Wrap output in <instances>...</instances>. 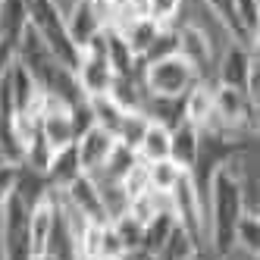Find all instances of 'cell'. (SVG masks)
Masks as SVG:
<instances>
[{
    "instance_id": "cell-1",
    "label": "cell",
    "mask_w": 260,
    "mask_h": 260,
    "mask_svg": "<svg viewBox=\"0 0 260 260\" xmlns=\"http://www.w3.org/2000/svg\"><path fill=\"white\" fill-rule=\"evenodd\" d=\"M241 157V154H238ZM238 157L229 160L226 166L210 176V188H207V251L219 260L235 251V226L241 213H245V191H241V179H238Z\"/></svg>"
},
{
    "instance_id": "cell-2",
    "label": "cell",
    "mask_w": 260,
    "mask_h": 260,
    "mask_svg": "<svg viewBox=\"0 0 260 260\" xmlns=\"http://www.w3.org/2000/svg\"><path fill=\"white\" fill-rule=\"evenodd\" d=\"M25 10H28V28L41 38V44L50 50V57L76 72L79 47L69 41L60 7L53 4V0H25Z\"/></svg>"
},
{
    "instance_id": "cell-3",
    "label": "cell",
    "mask_w": 260,
    "mask_h": 260,
    "mask_svg": "<svg viewBox=\"0 0 260 260\" xmlns=\"http://www.w3.org/2000/svg\"><path fill=\"white\" fill-rule=\"evenodd\" d=\"M138 79L144 85V94H154V98H185L201 82V76L179 53L157 63H144V66L138 63Z\"/></svg>"
},
{
    "instance_id": "cell-4",
    "label": "cell",
    "mask_w": 260,
    "mask_h": 260,
    "mask_svg": "<svg viewBox=\"0 0 260 260\" xmlns=\"http://www.w3.org/2000/svg\"><path fill=\"white\" fill-rule=\"evenodd\" d=\"M28 210L19 198L0 207V260H35L28 245Z\"/></svg>"
},
{
    "instance_id": "cell-5",
    "label": "cell",
    "mask_w": 260,
    "mask_h": 260,
    "mask_svg": "<svg viewBox=\"0 0 260 260\" xmlns=\"http://www.w3.org/2000/svg\"><path fill=\"white\" fill-rule=\"evenodd\" d=\"M176 53L198 72L201 82H213V69H216V53L219 50L213 47V41L198 25H191V22H179L176 25Z\"/></svg>"
},
{
    "instance_id": "cell-6",
    "label": "cell",
    "mask_w": 260,
    "mask_h": 260,
    "mask_svg": "<svg viewBox=\"0 0 260 260\" xmlns=\"http://www.w3.org/2000/svg\"><path fill=\"white\" fill-rule=\"evenodd\" d=\"M170 210L176 216V222L182 229H188L201 245L207 241V210H204V201L201 194L194 191V185L188 179V173H185L179 179V185L170 191Z\"/></svg>"
},
{
    "instance_id": "cell-7",
    "label": "cell",
    "mask_w": 260,
    "mask_h": 260,
    "mask_svg": "<svg viewBox=\"0 0 260 260\" xmlns=\"http://www.w3.org/2000/svg\"><path fill=\"white\" fill-rule=\"evenodd\" d=\"M257 60V50L248 47V44H238V41H229L216 53V69H213V82L216 85H226V88H238L245 91V82H248V72Z\"/></svg>"
},
{
    "instance_id": "cell-8",
    "label": "cell",
    "mask_w": 260,
    "mask_h": 260,
    "mask_svg": "<svg viewBox=\"0 0 260 260\" xmlns=\"http://www.w3.org/2000/svg\"><path fill=\"white\" fill-rule=\"evenodd\" d=\"M60 201L66 207H72L76 213H82L88 222H110L107 213H104V201H101V191H98V182L91 176H85V173L60 191Z\"/></svg>"
},
{
    "instance_id": "cell-9",
    "label": "cell",
    "mask_w": 260,
    "mask_h": 260,
    "mask_svg": "<svg viewBox=\"0 0 260 260\" xmlns=\"http://www.w3.org/2000/svg\"><path fill=\"white\" fill-rule=\"evenodd\" d=\"M63 25H66L69 41L82 53V47L94 38V35L104 31V13L94 4H88V0H72V7L63 13Z\"/></svg>"
},
{
    "instance_id": "cell-10",
    "label": "cell",
    "mask_w": 260,
    "mask_h": 260,
    "mask_svg": "<svg viewBox=\"0 0 260 260\" xmlns=\"http://www.w3.org/2000/svg\"><path fill=\"white\" fill-rule=\"evenodd\" d=\"M72 147H76V157H79L82 173L85 176H94L101 166L107 163V157L113 154L116 135L107 132V128H101V125H91L82 138H76V144H72Z\"/></svg>"
},
{
    "instance_id": "cell-11",
    "label": "cell",
    "mask_w": 260,
    "mask_h": 260,
    "mask_svg": "<svg viewBox=\"0 0 260 260\" xmlns=\"http://www.w3.org/2000/svg\"><path fill=\"white\" fill-rule=\"evenodd\" d=\"M198 147H201V132L191 122H179L176 128H170V160L182 173H191L198 160Z\"/></svg>"
},
{
    "instance_id": "cell-12",
    "label": "cell",
    "mask_w": 260,
    "mask_h": 260,
    "mask_svg": "<svg viewBox=\"0 0 260 260\" xmlns=\"http://www.w3.org/2000/svg\"><path fill=\"white\" fill-rule=\"evenodd\" d=\"M82 176V166H79V157H76V147H63V151H53L47 170H44V179H47V188L50 191H63L69 182H76Z\"/></svg>"
},
{
    "instance_id": "cell-13",
    "label": "cell",
    "mask_w": 260,
    "mask_h": 260,
    "mask_svg": "<svg viewBox=\"0 0 260 260\" xmlns=\"http://www.w3.org/2000/svg\"><path fill=\"white\" fill-rule=\"evenodd\" d=\"M213 88H216V82H198L188 94L182 98L185 122H191L194 128H201L204 122L210 119V113H213Z\"/></svg>"
},
{
    "instance_id": "cell-14",
    "label": "cell",
    "mask_w": 260,
    "mask_h": 260,
    "mask_svg": "<svg viewBox=\"0 0 260 260\" xmlns=\"http://www.w3.org/2000/svg\"><path fill=\"white\" fill-rule=\"evenodd\" d=\"M135 154L141 163H157V160H170V128L151 122L144 128L141 141L135 144Z\"/></svg>"
},
{
    "instance_id": "cell-15",
    "label": "cell",
    "mask_w": 260,
    "mask_h": 260,
    "mask_svg": "<svg viewBox=\"0 0 260 260\" xmlns=\"http://www.w3.org/2000/svg\"><path fill=\"white\" fill-rule=\"evenodd\" d=\"M138 163H141V160H138V154L132 151V147H125V144L116 141L113 154L107 157V163H104L91 179H94V182H113V185H119V182L128 176V170H132V166H138Z\"/></svg>"
},
{
    "instance_id": "cell-16",
    "label": "cell",
    "mask_w": 260,
    "mask_h": 260,
    "mask_svg": "<svg viewBox=\"0 0 260 260\" xmlns=\"http://www.w3.org/2000/svg\"><path fill=\"white\" fill-rule=\"evenodd\" d=\"M201 254H204V245L188 229H182L176 222V229H173L170 238H166V245L157 254V260H201Z\"/></svg>"
},
{
    "instance_id": "cell-17",
    "label": "cell",
    "mask_w": 260,
    "mask_h": 260,
    "mask_svg": "<svg viewBox=\"0 0 260 260\" xmlns=\"http://www.w3.org/2000/svg\"><path fill=\"white\" fill-rule=\"evenodd\" d=\"M25 28H28L25 0H4V4H0V41L16 44Z\"/></svg>"
},
{
    "instance_id": "cell-18",
    "label": "cell",
    "mask_w": 260,
    "mask_h": 260,
    "mask_svg": "<svg viewBox=\"0 0 260 260\" xmlns=\"http://www.w3.org/2000/svg\"><path fill=\"white\" fill-rule=\"evenodd\" d=\"M163 25H157L154 19H132L125 28H119L122 35V41L128 44V50L135 53V60H141L147 50H151V44L157 41V35H160Z\"/></svg>"
},
{
    "instance_id": "cell-19",
    "label": "cell",
    "mask_w": 260,
    "mask_h": 260,
    "mask_svg": "<svg viewBox=\"0 0 260 260\" xmlns=\"http://www.w3.org/2000/svg\"><path fill=\"white\" fill-rule=\"evenodd\" d=\"M104 38H107V60H110V66H113V72L116 76H135L138 60H135V53L128 50V44L122 41V35L104 28Z\"/></svg>"
},
{
    "instance_id": "cell-20",
    "label": "cell",
    "mask_w": 260,
    "mask_h": 260,
    "mask_svg": "<svg viewBox=\"0 0 260 260\" xmlns=\"http://www.w3.org/2000/svg\"><path fill=\"white\" fill-rule=\"evenodd\" d=\"M235 251H241L245 257H254L260 254V213H241L238 226H235Z\"/></svg>"
},
{
    "instance_id": "cell-21",
    "label": "cell",
    "mask_w": 260,
    "mask_h": 260,
    "mask_svg": "<svg viewBox=\"0 0 260 260\" xmlns=\"http://www.w3.org/2000/svg\"><path fill=\"white\" fill-rule=\"evenodd\" d=\"M176 229V216L173 213H157L151 222H144V232H141V248L151 251V254H160L166 238L173 235Z\"/></svg>"
},
{
    "instance_id": "cell-22",
    "label": "cell",
    "mask_w": 260,
    "mask_h": 260,
    "mask_svg": "<svg viewBox=\"0 0 260 260\" xmlns=\"http://www.w3.org/2000/svg\"><path fill=\"white\" fill-rule=\"evenodd\" d=\"M144 170H147V191H163V194H170L176 185H179V179L185 176L173 160L144 163Z\"/></svg>"
},
{
    "instance_id": "cell-23",
    "label": "cell",
    "mask_w": 260,
    "mask_h": 260,
    "mask_svg": "<svg viewBox=\"0 0 260 260\" xmlns=\"http://www.w3.org/2000/svg\"><path fill=\"white\" fill-rule=\"evenodd\" d=\"M147 125H151V119H147L141 110H125L122 119H119V128H116V141L135 151V144L141 141V135H144Z\"/></svg>"
},
{
    "instance_id": "cell-24",
    "label": "cell",
    "mask_w": 260,
    "mask_h": 260,
    "mask_svg": "<svg viewBox=\"0 0 260 260\" xmlns=\"http://www.w3.org/2000/svg\"><path fill=\"white\" fill-rule=\"evenodd\" d=\"M85 101H88V107H91L94 125H101V128H107V132H113V135H116L119 119H122L125 110H119V107H116L113 101H110L107 94H104V98H85Z\"/></svg>"
},
{
    "instance_id": "cell-25",
    "label": "cell",
    "mask_w": 260,
    "mask_h": 260,
    "mask_svg": "<svg viewBox=\"0 0 260 260\" xmlns=\"http://www.w3.org/2000/svg\"><path fill=\"white\" fill-rule=\"evenodd\" d=\"M182 13H185V0H147V19H154L163 28L179 25Z\"/></svg>"
},
{
    "instance_id": "cell-26",
    "label": "cell",
    "mask_w": 260,
    "mask_h": 260,
    "mask_svg": "<svg viewBox=\"0 0 260 260\" xmlns=\"http://www.w3.org/2000/svg\"><path fill=\"white\" fill-rule=\"evenodd\" d=\"M232 13L238 25L245 28V35L257 44V31H260V0H232Z\"/></svg>"
},
{
    "instance_id": "cell-27",
    "label": "cell",
    "mask_w": 260,
    "mask_h": 260,
    "mask_svg": "<svg viewBox=\"0 0 260 260\" xmlns=\"http://www.w3.org/2000/svg\"><path fill=\"white\" fill-rule=\"evenodd\" d=\"M110 226H113V232H116V238L122 241L125 251H128V248H141V232H144V226H141L132 213L113 216V219H110Z\"/></svg>"
},
{
    "instance_id": "cell-28",
    "label": "cell",
    "mask_w": 260,
    "mask_h": 260,
    "mask_svg": "<svg viewBox=\"0 0 260 260\" xmlns=\"http://www.w3.org/2000/svg\"><path fill=\"white\" fill-rule=\"evenodd\" d=\"M176 53V25H170V28H160V35H157V41L151 44V50L144 53V57L138 60L141 66L144 63H157V60H166V57H173Z\"/></svg>"
},
{
    "instance_id": "cell-29",
    "label": "cell",
    "mask_w": 260,
    "mask_h": 260,
    "mask_svg": "<svg viewBox=\"0 0 260 260\" xmlns=\"http://www.w3.org/2000/svg\"><path fill=\"white\" fill-rule=\"evenodd\" d=\"M119 185H122V191H125L128 201L138 198V194H144V191H147V170H144V163L132 166V170H128V176H125Z\"/></svg>"
},
{
    "instance_id": "cell-30",
    "label": "cell",
    "mask_w": 260,
    "mask_h": 260,
    "mask_svg": "<svg viewBox=\"0 0 260 260\" xmlns=\"http://www.w3.org/2000/svg\"><path fill=\"white\" fill-rule=\"evenodd\" d=\"M16 179H19V166L16 163H0V207L16 194Z\"/></svg>"
},
{
    "instance_id": "cell-31",
    "label": "cell",
    "mask_w": 260,
    "mask_h": 260,
    "mask_svg": "<svg viewBox=\"0 0 260 260\" xmlns=\"http://www.w3.org/2000/svg\"><path fill=\"white\" fill-rule=\"evenodd\" d=\"M16 63V44L10 41H0V79L10 72V66Z\"/></svg>"
},
{
    "instance_id": "cell-32",
    "label": "cell",
    "mask_w": 260,
    "mask_h": 260,
    "mask_svg": "<svg viewBox=\"0 0 260 260\" xmlns=\"http://www.w3.org/2000/svg\"><path fill=\"white\" fill-rule=\"evenodd\" d=\"M119 260H157V254L144 251V248H128V251L119 254Z\"/></svg>"
},
{
    "instance_id": "cell-33",
    "label": "cell",
    "mask_w": 260,
    "mask_h": 260,
    "mask_svg": "<svg viewBox=\"0 0 260 260\" xmlns=\"http://www.w3.org/2000/svg\"><path fill=\"white\" fill-rule=\"evenodd\" d=\"M219 260H235V251H232V254H226V257H219ZM245 260H248V257H245Z\"/></svg>"
},
{
    "instance_id": "cell-34",
    "label": "cell",
    "mask_w": 260,
    "mask_h": 260,
    "mask_svg": "<svg viewBox=\"0 0 260 260\" xmlns=\"http://www.w3.org/2000/svg\"><path fill=\"white\" fill-rule=\"evenodd\" d=\"M35 260H50V257H47V254H44V257H35Z\"/></svg>"
},
{
    "instance_id": "cell-35",
    "label": "cell",
    "mask_w": 260,
    "mask_h": 260,
    "mask_svg": "<svg viewBox=\"0 0 260 260\" xmlns=\"http://www.w3.org/2000/svg\"><path fill=\"white\" fill-rule=\"evenodd\" d=\"M0 4H4V0H0Z\"/></svg>"
}]
</instances>
